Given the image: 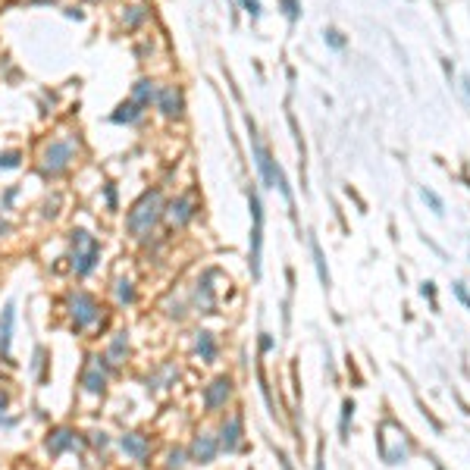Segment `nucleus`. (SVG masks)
Returning a JSON list of instances; mask_svg holds the SVG:
<instances>
[{"instance_id":"obj_1","label":"nucleus","mask_w":470,"mask_h":470,"mask_svg":"<svg viewBox=\"0 0 470 470\" xmlns=\"http://www.w3.org/2000/svg\"><path fill=\"white\" fill-rule=\"evenodd\" d=\"M163 216V194L151 188V192H145L141 198L135 201V207L129 210V216H125V229H129L132 239H147L151 229L157 223H160Z\"/></svg>"},{"instance_id":"obj_2","label":"nucleus","mask_w":470,"mask_h":470,"mask_svg":"<svg viewBox=\"0 0 470 470\" xmlns=\"http://www.w3.org/2000/svg\"><path fill=\"white\" fill-rule=\"evenodd\" d=\"M69 241H73V270L78 276H88V273L98 266L100 261V241L94 239L88 229H73L69 232Z\"/></svg>"},{"instance_id":"obj_3","label":"nucleus","mask_w":470,"mask_h":470,"mask_svg":"<svg viewBox=\"0 0 470 470\" xmlns=\"http://www.w3.org/2000/svg\"><path fill=\"white\" fill-rule=\"evenodd\" d=\"M251 147H254V160H257V169H261V179L266 188H279L282 194H286V201L292 204V188L286 182V172L276 167V160L270 157V151L261 145V138L254 135V125H251Z\"/></svg>"},{"instance_id":"obj_4","label":"nucleus","mask_w":470,"mask_h":470,"mask_svg":"<svg viewBox=\"0 0 470 470\" xmlns=\"http://www.w3.org/2000/svg\"><path fill=\"white\" fill-rule=\"evenodd\" d=\"M73 157H75V141L73 138H53L41 154V172L44 176H60V172L73 163Z\"/></svg>"},{"instance_id":"obj_5","label":"nucleus","mask_w":470,"mask_h":470,"mask_svg":"<svg viewBox=\"0 0 470 470\" xmlns=\"http://www.w3.org/2000/svg\"><path fill=\"white\" fill-rule=\"evenodd\" d=\"M66 308H69V317H73L75 329H88L100 320V304L88 292H73L66 298Z\"/></svg>"},{"instance_id":"obj_6","label":"nucleus","mask_w":470,"mask_h":470,"mask_svg":"<svg viewBox=\"0 0 470 470\" xmlns=\"http://www.w3.org/2000/svg\"><path fill=\"white\" fill-rule=\"evenodd\" d=\"M251 201V216H254V229H251V276H261V245H263V207L254 192L248 194Z\"/></svg>"},{"instance_id":"obj_7","label":"nucleus","mask_w":470,"mask_h":470,"mask_svg":"<svg viewBox=\"0 0 470 470\" xmlns=\"http://www.w3.org/2000/svg\"><path fill=\"white\" fill-rule=\"evenodd\" d=\"M82 389L88 395H100L107 389V357H98V355L88 357L85 373H82Z\"/></svg>"},{"instance_id":"obj_8","label":"nucleus","mask_w":470,"mask_h":470,"mask_svg":"<svg viewBox=\"0 0 470 470\" xmlns=\"http://www.w3.org/2000/svg\"><path fill=\"white\" fill-rule=\"evenodd\" d=\"M154 104L167 120H179V116H182V91H179L176 85H163V88H157Z\"/></svg>"},{"instance_id":"obj_9","label":"nucleus","mask_w":470,"mask_h":470,"mask_svg":"<svg viewBox=\"0 0 470 470\" xmlns=\"http://www.w3.org/2000/svg\"><path fill=\"white\" fill-rule=\"evenodd\" d=\"M214 276H216V270H207L204 276L198 279V286H194V295H192V301H194V308H198L201 313H214L216 308V295H214Z\"/></svg>"},{"instance_id":"obj_10","label":"nucleus","mask_w":470,"mask_h":470,"mask_svg":"<svg viewBox=\"0 0 470 470\" xmlns=\"http://www.w3.org/2000/svg\"><path fill=\"white\" fill-rule=\"evenodd\" d=\"M229 395H232V380L229 376H216V380L204 389V407H207V411H219V407L229 402Z\"/></svg>"},{"instance_id":"obj_11","label":"nucleus","mask_w":470,"mask_h":470,"mask_svg":"<svg viewBox=\"0 0 470 470\" xmlns=\"http://www.w3.org/2000/svg\"><path fill=\"white\" fill-rule=\"evenodd\" d=\"M219 451V442L210 433H198L192 442V449H188V458L194 461V464H210V461L216 458Z\"/></svg>"},{"instance_id":"obj_12","label":"nucleus","mask_w":470,"mask_h":470,"mask_svg":"<svg viewBox=\"0 0 470 470\" xmlns=\"http://www.w3.org/2000/svg\"><path fill=\"white\" fill-rule=\"evenodd\" d=\"M120 449L129 454V458H135V461H141V464H145V461L151 458V439L141 436V433H125V436L120 439Z\"/></svg>"},{"instance_id":"obj_13","label":"nucleus","mask_w":470,"mask_h":470,"mask_svg":"<svg viewBox=\"0 0 470 470\" xmlns=\"http://www.w3.org/2000/svg\"><path fill=\"white\" fill-rule=\"evenodd\" d=\"M163 214L169 216V223H172V226H179V229H182V226H188V223L194 219V201L188 198V194H182V198L169 201V207L163 210Z\"/></svg>"},{"instance_id":"obj_14","label":"nucleus","mask_w":470,"mask_h":470,"mask_svg":"<svg viewBox=\"0 0 470 470\" xmlns=\"http://www.w3.org/2000/svg\"><path fill=\"white\" fill-rule=\"evenodd\" d=\"M13 323H16V304L10 301L0 310V357L10 360V345H13Z\"/></svg>"},{"instance_id":"obj_15","label":"nucleus","mask_w":470,"mask_h":470,"mask_svg":"<svg viewBox=\"0 0 470 470\" xmlns=\"http://www.w3.org/2000/svg\"><path fill=\"white\" fill-rule=\"evenodd\" d=\"M47 451L51 454H63V451H69V449H75L78 445V433L75 429H69V427H57L51 436H47Z\"/></svg>"},{"instance_id":"obj_16","label":"nucleus","mask_w":470,"mask_h":470,"mask_svg":"<svg viewBox=\"0 0 470 470\" xmlns=\"http://www.w3.org/2000/svg\"><path fill=\"white\" fill-rule=\"evenodd\" d=\"M219 449L223 451H235L241 445V417H229L223 423V433H219Z\"/></svg>"},{"instance_id":"obj_17","label":"nucleus","mask_w":470,"mask_h":470,"mask_svg":"<svg viewBox=\"0 0 470 470\" xmlns=\"http://www.w3.org/2000/svg\"><path fill=\"white\" fill-rule=\"evenodd\" d=\"M141 116H145V107L135 104V100H125V104H120V107L113 110V116H110V120L120 122V125H122V122H125V125H132V122H138Z\"/></svg>"},{"instance_id":"obj_18","label":"nucleus","mask_w":470,"mask_h":470,"mask_svg":"<svg viewBox=\"0 0 470 470\" xmlns=\"http://www.w3.org/2000/svg\"><path fill=\"white\" fill-rule=\"evenodd\" d=\"M129 355V333H116L107 348V364H122Z\"/></svg>"},{"instance_id":"obj_19","label":"nucleus","mask_w":470,"mask_h":470,"mask_svg":"<svg viewBox=\"0 0 470 470\" xmlns=\"http://www.w3.org/2000/svg\"><path fill=\"white\" fill-rule=\"evenodd\" d=\"M176 367H169V364H163L160 370H157L154 376H147V392H157V389H169L172 382H176Z\"/></svg>"},{"instance_id":"obj_20","label":"nucleus","mask_w":470,"mask_h":470,"mask_svg":"<svg viewBox=\"0 0 470 470\" xmlns=\"http://www.w3.org/2000/svg\"><path fill=\"white\" fill-rule=\"evenodd\" d=\"M157 98V88H154V82H147V78H141V82H135V88H132V100L141 107H147L151 100Z\"/></svg>"},{"instance_id":"obj_21","label":"nucleus","mask_w":470,"mask_h":470,"mask_svg":"<svg viewBox=\"0 0 470 470\" xmlns=\"http://www.w3.org/2000/svg\"><path fill=\"white\" fill-rule=\"evenodd\" d=\"M194 348H198L201 360H214V357H216V342H214V333H198V339H194Z\"/></svg>"},{"instance_id":"obj_22","label":"nucleus","mask_w":470,"mask_h":470,"mask_svg":"<svg viewBox=\"0 0 470 470\" xmlns=\"http://www.w3.org/2000/svg\"><path fill=\"white\" fill-rule=\"evenodd\" d=\"M310 251H313V263H317V273H320V282L329 288V270H326V257H323V248H320L317 239H310Z\"/></svg>"},{"instance_id":"obj_23","label":"nucleus","mask_w":470,"mask_h":470,"mask_svg":"<svg viewBox=\"0 0 470 470\" xmlns=\"http://www.w3.org/2000/svg\"><path fill=\"white\" fill-rule=\"evenodd\" d=\"M116 301H120V304H132V301H135V286H132L129 279L116 282Z\"/></svg>"},{"instance_id":"obj_24","label":"nucleus","mask_w":470,"mask_h":470,"mask_svg":"<svg viewBox=\"0 0 470 470\" xmlns=\"http://www.w3.org/2000/svg\"><path fill=\"white\" fill-rule=\"evenodd\" d=\"M47 351L44 348H35V360H31V373L38 376V382H44V364H47Z\"/></svg>"},{"instance_id":"obj_25","label":"nucleus","mask_w":470,"mask_h":470,"mask_svg":"<svg viewBox=\"0 0 470 470\" xmlns=\"http://www.w3.org/2000/svg\"><path fill=\"white\" fill-rule=\"evenodd\" d=\"M420 198H423V201H427V204H429V207H433V210H436V214H442V210H445V204H442V198H439V194L433 192V188H420Z\"/></svg>"},{"instance_id":"obj_26","label":"nucleus","mask_w":470,"mask_h":470,"mask_svg":"<svg viewBox=\"0 0 470 470\" xmlns=\"http://www.w3.org/2000/svg\"><path fill=\"white\" fill-rule=\"evenodd\" d=\"M351 417H355V402H345L342 404V439H348V423H351Z\"/></svg>"},{"instance_id":"obj_27","label":"nucleus","mask_w":470,"mask_h":470,"mask_svg":"<svg viewBox=\"0 0 470 470\" xmlns=\"http://www.w3.org/2000/svg\"><path fill=\"white\" fill-rule=\"evenodd\" d=\"M19 160H22L19 151H4L0 154V169H16L19 167Z\"/></svg>"},{"instance_id":"obj_28","label":"nucleus","mask_w":470,"mask_h":470,"mask_svg":"<svg viewBox=\"0 0 470 470\" xmlns=\"http://www.w3.org/2000/svg\"><path fill=\"white\" fill-rule=\"evenodd\" d=\"M167 470H185V451H182V449H172V451H169Z\"/></svg>"},{"instance_id":"obj_29","label":"nucleus","mask_w":470,"mask_h":470,"mask_svg":"<svg viewBox=\"0 0 470 470\" xmlns=\"http://www.w3.org/2000/svg\"><path fill=\"white\" fill-rule=\"evenodd\" d=\"M323 35H326V44H329V47H335V51H342V47H345V38H342L335 28H326Z\"/></svg>"},{"instance_id":"obj_30","label":"nucleus","mask_w":470,"mask_h":470,"mask_svg":"<svg viewBox=\"0 0 470 470\" xmlns=\"http://www.w3.org/2000/svg\"><path fill=\"white\" fill-rule=\"evenodd\" d=\"M129 16H125V26L129 28H135V26H141V19H145V10H141V6H129Z\"/></svg>"},{"instance_id":"obj_31","label":"nucleus","mask_w":470,"mask_h":470,"mask_svg":"<svg viewBox=\"0 0 470 470\" xmlns=\"http://www.w3.org/2000/svg\"><path fill=\"white\" fill-rule=\"evenodd\" d=\"M241 6H245V13L251 19H261V4H257V0H241Z\"/></svg>"},{"instance_id":"obj_32","label":"nucleus","mask_w":470,"mask_h":470,"mask_svg":"<svg viewBox=\"0 0 470 470\" xmlns=\"http://www.w3.org/2000/svg\"><path fill=\"white\" fill-rule=\"evenodd\" d=\"M282 6H286V16L288 19H298V16H301V10H298V0H282Z\"/></svg>"},{"instance_id":"obj_33","label":"nucleus","mask_w":470,"mask_h":470,"mask_svg":"<svg viewBox=\"0 0 470 470\" xmlns=\"http://www.w3.org/2000/svg\"><path fill=\"white\" fill-rule=\"evenodd\" d=\"M107 442H110L107 433H91V445H94V449H107Z\"/></svg>"},{"instance_id":"obj_34","label":"nucleus","mask_w":470,"mask_h":470,"mask_svg":"<svg viewBox=\"0 0 470 470\" xmlns=\"http://www.w3.org/2000/svg\"><path fill=\"white\" fill-rule=\"evenodd\" d=\"M454 295H458V298H461V301H464V304H467V308H470V292H467V288H464V286H461V282H458V286H454Z\"/></svg>"},{"instance_id":"obj_35","label":"nucleus","mask_w":470,"mask_h":470,"mask_svg":"<svg viewBox=\"0 0 470 470\" xmlns=\"http://www.w3.org/2000/svg\"><path fill=\"white\" fill-rule=\"evenodd\" d=\"M273 348V339L266 333H261V351H270Z\"/></svg>"},{"instance_id":"obj_36","label":"nucleus","mask_w":470,"mask_h":470,"mask_svg":"<svg viewBox=\"0 0 470 470\" xmlns=\"http://www.w3.org/2000/svg\"><path fill=\"white\" fill-rule=\"evenodd\" d=\"M107 204H110V207H116V192H113V185H107Z\"/></svg>"},{"instance_id":"obj_37","label":"nucleus","mask_w":470,"mask_h":470,"mask_svg":"<svg viewBox=\"0 0 470 470\" xmlns=\"http://www.w3.org/2000/svg\"><path fill=\"white\" fill-rule=\"evenodd\" d=\"M279 464H282V470H292V464H288V458L282 451H279Z\"/></svg>"},{"instance_id":"obj_38","label":"nucleus","mask_w":470,"mask_h":470,"mask_svg":"<svg viewBox=\"0 0 470 470\" xmlns=\"http://www.w3.org/2000/svg\"><path fill=\"white\" fill-rule=\"evenodd\" d=\"M464 94H467V104H470V78L464 75Z\"/></svg>"},{"instance_id":"obj_39","label":"nucleus","mask_w":470,"mask_h":470,"mask_svg":"<svg viewBox=\"0 0 470 470\" xmlns=\"http://www.w3.org/2000/svg\"><path fill=\"white\" fill-rule=\"evenodd\" d=\"M0 232H10V223H4V219H0Z\"/></svg>"}]
</instances>
